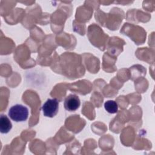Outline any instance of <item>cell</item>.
Returning <instances> with one entry per match:
<instances>
[{
  "label": "cell",
  "instance_id": "4",
  "mask_svg": "<svg viewBox=\"0 0 155 155\" xmlns=\"http://www.w3.org/2000/svg\"><path fill=\"white\" fill-rule=\"evenodd\" d=\"M12 128V124L8 117L5 114L0 116V132L2 134L8 133Z\"/></svg>",
  "mask_w": 155,
  "mask_h": 155
},
{
  "label": "cell",
  "instance_id": "1",
  "mask_svg": "<svg viewBox=\"0 0 155 155\" xmlns=\"http://www.w3.org/2000/svg\"><path fill=\"white\" fill-rule=\"evenodd\" d=\"M8 115L15 122H24L28 119V109L21 104H16L9 109Z\"/></svg>",
  "mask_w": 155,
  "mask_h": 155
},
{
  "label": "cell",
  "instance_id": "3",
  "mask_svg": "<svg viewBox=\"0 0 155 155\" xmlns=\"http://www.w3.org/2000/svg\"><path fill=\"white\" fill-rule=\"evenodd\" d=\"M81 105V101L79 97L74 94L68 95L64 101V108L68 111H74Z\"/></svg>",
  "mask_w": 155,
  "mask_h": 155
},
{
  "label": "cell",
  "instance_id": "2",
  "mask_svg": "<svg viewBox=\"0 0 155 155\" xmlns=\"http://www.w3.org/2000/svg\"><path fill=\"white\" fill-rule=\"evenodd\" d=\"M42 110L45 117H54L59 111V101L55 98L48 99L42 105Z\"/></svg>",
  "mask_w": 155,
  "mask_h": 155
},
{
  "label": "cell",
  "instance_id": "5",
  "mask_svg": "<svg viewBox=\"0 0 155 155\" xmlns=\"http://www.w3.org/2000/svg\"><path fill=\"white\" fill-rule=\"evenodd\" d=\"M105 110L110 114L116 113L118 111V105L114 101L108 100L104 103Z\"/></svg>",
  "mask_w": 155,
  "mask_h": 155
}]
</instances>
